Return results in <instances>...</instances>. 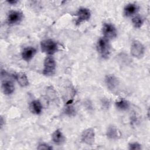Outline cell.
<instances>
[{
	"instance_id": "17",
	"label": "cell",
	"mask_w": 150,
	"mask_h": 150,
	"mask_svg": "<svg viewBox=\"0 0 150 150\" xmlns=\"http://www.w3.org/2000/svg\"><path fill=\"white\" fill-rule=\"evenodd\" d=\"M116 108L120 111H126L129 107V103L124 98H121L115 102Z\"/></svg>"
},
{
	"instance_id": "5",
	"label": "cell",
	"mask_w": 150,
	"mask_h": 150,
	"mask_svg": "<svg viewBox=\"0 0 150 150\" xmlns=\"http://www.w3.org/2000/svg\"><path fill=\"white\" fill-rule=\"evenodd\" d=\"M105 84L109 90L113 93H117L119 90L120 82L114 74H108L105 78Z\"/></svg>"
},
{
	"instance_id": "3",
	"label": "cell",
	"mask_w": 150,
	"mask_h": 150,
	"mask_svg": "<svg viewBox=\"0 0 150 150\" xmlns=\"http://www.w3.org/2000/svg\"><path fill=\"white\" fill-rule=\"evenodd\" d=\"M56 67V64L54 59L51 56H48L44 60L43 74L46 76H53L55 73Z\"/></svg>"
},
{
	"instance_id": "18",
	"label": "cell",
	"mask_w": 150,
	"mask_h": 150,
	"mask_svg": "<svg viewBox=\"0 0 150 150\" xmlns=\"http://www.w3.org/2000/svg\"><path fill=\"white\" fill-rule=\"evenodd\" d=\"M132 22L134 26L136 28H141L144 23V19L139 15H137L132 19Z\"/></svg>"
},
{
	"instance_id": "11",
	"label": "cell",
	"mask_w": 150,
	"mask_h": 150,
	"mask_svg": "<svg viewBox=\"0 0 150 150\" xmlns=\"http://www.w3.org/2000/svg\"><path fill=\"white\" fill-rule=\"evenodd\" d=\"M139 10V6L133 3H130L125 5L124 9V14L126 17H129L137 13Z\"/></svg>"
},
{
	"instance_id": "21",
	"label": "cell",
	"mask_w": 150,
	"mask_h": 150,
	"mask_svg": "<svg viewBox=\"0 0 150 150\" xmlns=\"http://www.w3.org/2000/svg\"><path fill=\"white\" fill-rule=\"evenodd\" d=\"M37 149H53V147L47 144L41 143L38 145V146L37 147Z\"/></svg>"
},
{
	"instance_id": "2",
	"label": "cell",
	"mask_w": 150,
	"mask_h": 150,
	"mask_svg": "<svg viewBox=\"0 0 150 150\" xmlns=\"http://www.w3.org/2000/svg\"><path fill=\"white\" fill-rule=\"evenodd\" d=\"M40 47L43 52L49 55L53 54L58 49V45L57 43L52 39L42 40L40 43Z\"/></svg>"
},
{
	"instance_id": "7",
	"label": "cell",
	"mask_w": 150,
	"mask_h": 150,
	"mask_svg": "<svg viewBox=\"0 0 150 150\" xmlns=\"http://www.w3.org/2000/svg\"><path fill=\"white\" fill-rule=\"evenodd\" d=\"M81 140L83 142L87 145H91L95 141V132L92 128L85 129L81 134Z\"/></svg>"
},
{
	"instance_id": "19",
	"label": "cell",
	"mask_w": 150,
	"mask_h": 150,
	"mask_svg": "<svg viewBox=\"0 0 150 150\" xmlns=\"http://www.w3.org/2000/svg\"><path fill=\"white\" fill-rule=\"evenodd\" d=\"M141 145L138 142L129 143L128 145V149L132 150H140L141 149Z\"/></svg>"
},
{
	"instance_id": "1",
	"label": "cell",
	"mask_w": 150,
	"mask_h": 150,
	"mask_svg": "<svg viewBox=\"0 0 150 150\" xmlns=\"http://www.w3.org/2000/svg\"><path fill=\"white\" fill-rule=\"evenodd\" d=\"M97 50L103 59H107L110 54L111 46L109 40L104 37L100 38L97 42Z\"/></svg>"
},
{
	"instance_id": "15",
	"label": "cell",
	"mask_w": 150,
	"mask_h": 150,
	"mask_svg": "<svg viewBox=\"0 0 150 150\" xmlns=\"http://www.w3.org/2000/svg\"><path fill=\"white\" fill-rule=\"evenodd\" d=\"M29 110L32 113L39 115L42 112V105L39 100H33L30 103Z\"/></svg>"
},
{
	"instance_id": "13",
	"label": "cell",
	"mask_w": 150,
	"mask_h": 150,
	"mask_svg": "<svg viewBox=\"0 0 150 150\" xmlns=\"http://www.w3.org/2000/svg\"><path fill=\"white\" fill-rule=\"evenodd\" d=\"M106 135L109 139L115 140L120 137L121 134L119 130L114 125H110L107 128V130L106 131Z\"/></svg>"
},
{
	"instance_id": "4",
	"label": "cell",
	"mask_w": 150,
	"mask_h": 150,
	"mask_svg": "<svg viewBox=\"0 0 150 150\" xmlns=\"http://www.w3.org/2000/svg\"><path fill=\"white\" fill-rule=\"evenodd\" d=\"M130 51L132 56L140 59L144 54L145 47L141 42L135 40L132 42Z\"/></svg>"
},
{
	"instance_id": "10",
	"label": "cell",
	"mask_w": 150,
	"mask_h": 150,
	"mask_svg": "<svg viewBox=\"0 0 150 150\" xmlns=\"http://www.w3.org/2000/svg\"><path fill=\"white\" fill-rule=\"evenodd\" d=\"M36 53V49L35 47L28 46L26 47H25L23 50L22 51L21 56L22 59L26 61L29 62L30 61L33 56Z\"/></svg>"
},
{
	"instance_id": "8",
	"label": "cell",
	"mask_w": 150,
	"mask_h": 150,
	"mask_svg": "<svg viewBox=\"0 0 150 150\" xmlns=\"http://www.w3.org/2000/svg\"><path fill=\"white\" fill-rule=\"evenodd\" d=\"M77 20L76 23L77 25L80 24L81 22L88 21L91 16V12L89 9L81 7L80 8L76 13Z\"/></svg>"
},
{
	"instance_id": "23",
	"label": "cell",
	"mask_w": 150,
	"mask_h": 150,
	"mask_svg": "<svg viewBox=\"0 0 150 150\" xmlns=\"http://www.w3.org/2000/svg\"><path fill=\"white\" fill-rule=\"evenodd\" d=\"M0 123H1V128H2L3 127V123H4V120H3V117H1V122H0Z\"/></svg>"
},
{
	"instance_id": "22",
	"label": "cell",
	"mask_w": 150,
	"mask_h": 150,
	"mask_svg": "<svg viewBox=\"0 0 150 150\" xmlns=\"http://www.w3.org/2000/svg\"><path fill=\"white\" fill-rule=\"evenodd\" d=\"M7 2L11 5H15L18 2V1L16 0H11V1H7Z\"/></svg>"
},
{
	"instance_id": "6",
	"label": "cell",
	"mask_w": 150,
	"mask_h": 150,
	"mask_svg": "<svg viewBox=\"0 0 150 150\" xmlns=\"http://www.w3.org/2000/svg\"><path fill=\"white\" fill-rule=\"evenodd\" d=\"M102 32L104 37L108 39H114L117 35V31L114 26L111 23H104L102 28Z\"/></svg>"
},
{
	"instance_id": "16",
	"label": "cell",
	"mask_w": 150,
	"mask_h": 150,
	"mask_svg": "<svg viewBox=\"0 0 150 150\" xmlns=\"http://www.w3.org/2000/svg\"><path fill=\"white\" fill-rule=\"evenodd\" d=\"M15 79L18 84L22 87H26L29 84V80L26 75L24 73H18L14 76Z\"/></svg>"
},
{
	"instance_id": "9",
	"label": "cell",
	"mask_w": 150,
	"mask_h": 150,
	"mask_svg": "<svg viewBox=\"0 0 150 150\" xmlns=\"http://www.w3.org/2000/svg\"><path fill=\"white\" fill-rule=\"evenodd\" d=\"M23 18V13L19 11H11L8 13L7 22L9 25H15L21 22Z\"/></svg>"
},
{
	"instance_id": "12",
	"label": "cell",
	"mask_w": 150,
	"mask_h": 150,
	"mask_svg": "<svg viewBox=\"0 0 150 150\" xmlns=\"http://www.w3.org/2000/svg\"><path fill=\"white\" fill-rule=\"evenodd\" d=\"M52 139L56 145H62L65 142V137L60 129H57L52 135Z\"/></svg>"
},
{
	"instance_id": "14",
	"label": "cell",
	"mask_w": 150,
	"mask_h": 150,
	"mask_svg": "<svg viewBox=\"0 0 150 150\" xmlns=\"http://www.w3.org/2000/svg\"><path fill=\"white\" fill-rule=\"evenodd\" d=\"M2 90L6 95H10L15 90V87L12 81L10 80H4L2 83Z\"/></svg>"
},
{
	"instance_id": "20",
	"label": "cell",
	"mask_w": 150,
	"mask_h": 150,
	"mask_svg": "<svg viewBox=\"0 0 150 150\" xmlns=\"http://www.w3.org/2000/svg\"><path fill=\"white\" fill-rule=\"evenodd\" d=\"M65 113L69 115H73L75 113V110L74 108V107L71 105H69L67 106L66 108H65V111H64Z\"/></svg>"
}]
</instances>
